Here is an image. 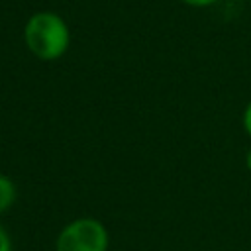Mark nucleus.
I'll return each instance as SVG.
<instances>
[{"instance_id": "20e7f679", "label": "nucleus", "mask_w": 251, "mask_h": 251, "mask_svg": "<svg viewBox=\"0 0 251 251\" xmlns=\"http://www.w3.org/2000/svg\"><path fill=\"white\" fill-rule=\"evenodd\" d=\"M0 251H12V239L2 226H0Z\"/></svg>"}, {"instance_id": "7ed1b4c3", "label": "nucleus", "mask_w": 251, "mask_h": 251, "mask_svg": "<svg viewBox=\"0 0 251 251\" xmlns=\"http://www.w3.org/2000/svg\"><path fill=\"white\" fill-rule=\"evenodd\" d=\"M16 202V184L6 175H0V214L8 212Z\"/></svg>"}, {"instance_id": "0eeeda50", "label": "nucleus", "mask_w": 251, "mask_h": 251, "mask_svg": "<svg viewBox=\"0 0 251 251\" xmlns=\"http://www.w3.org/2000/svg\"><path fill=\"white\" fill-rule=\"evenodd\" d=\"M245 165H247V169H249V173H251V149H249L247 155H245Z\"/></svg>"}, {"instance_id": "f257e3e1", "label": "nucleus", "mask_w": 251, "mask_h": 251, "mask_svg": "<svg viewBox=\"0 0 251 251\" xmlns=\"http://www.w3.org/2000/svg\"><path fill=\"white\" fill-rule=\"evenodd\" d=\"M24 41L29 53L39 61H55L61 59L71 45V29L59 14L43 10L35 12L25 22Z\"/></svg>"}, {"instance_id": "39448f33", "label": "nucleus", "mask_w": 251, "mask_h": 251, "mask_svg": "<svg viewBox=\"0 0 251 251\" xmlns=\"http://www.w3.org/2000/svg\"><path fill=\"white\" fill-rule=\"evenodd\" d=\"M241 120H243V129L247 131V135H251V100H249V104L245 106Z\"/></svg>"}, {"instance_id": "423d86ee", "label": "nucleus", "mask_w": 251, "mask_h": 251, "mask_svg": "<svg viewBox=\"0 0 251 251\" xmlns=\"http://www.w3.org/2000/svg\"><path fill=\"white\" fill-rule=\"evenodd\" d=\"M180 2H184V4H188V6H194V8H206V6L216 4L218 0H180Z\"/></svg>"}, {"instance_id": "f03ea898", "label": "nucleus", "mask_w": 251, "mask_h": 251, "mask_svg": "<svg viewBox=\"0 0 251 251\" xmlns=\"http://www.w3.org/2000/svg\"><path fill=\"white\" fill-rule=\"evenodd\" d=\"M55 251H108V229L94 218H76L59 231Z\"/></svg>"}]
</instances>
